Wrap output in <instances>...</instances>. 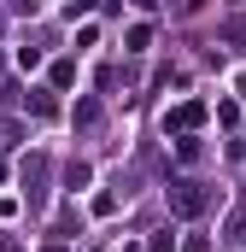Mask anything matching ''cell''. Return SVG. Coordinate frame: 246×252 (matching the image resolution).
Here are the masks:
<instances>
[{
	"label": "cell",
	"instance_id": "obj_5",
	"mask_svg": "<svg viewBox=\"0 0 246 252\" xmlns=\"http://www.w3.org/2000/svg\"><path fill=\"white\" fill-rule=\"evenodd\" d=\"M76 82V64H53V88H70Z\"/></svg>",
	"mask_w": 246,
	"mask_h": 252
},
{
	"label": "cell",
	"instance_id": "obj_1",
	"mask_svg": "<svg viewBox=\"0 0 246 252\" xmlns=\"http://www.w3.org/2000/svg\"><path fill=\"white\" fill-rule=\"evenodd\" d=\"M205 205H211V188H205V182H176V188H170V211H176V217H199Z\"/></svg>",
	"mask_w": 246,
	"mask_h": 252
},
{
	"label": "cell",
	"instance_id": "obj_2",
	"mask_svg": "<svg viewBox=\"0 0 246 252\" xmlns=\"http://www.w3.org/2000/svg\"><path fill=\"white\" fill-rule=\"evenodd\" d=\"M205 124V100H182L176 112H164V129H199Z\"/></svg>",
	"mask_w": 246,
	"mask_h": 252
},
{
	"label": "cell",
	"instance_id": "obj_4",
	"mask_svg": "<svg viewBox=\"0 0 246 252\" xmlns=\"http://www.w3.org/2000/svg\"><path fill=\"white\" fill-rule=\"evenodd\" d=\"M147 41H153V30H147V24H135V30H129V53H141Z\"/></svg>",
	"mask_w": 246,
	"mask_h": 252
},
{
	"label": "cell",
	"instance_id": "obj_6",
	"mask_svg": "<svg viewBox=\"0 0 246 252\" xmlns=\"http://www.w3.org/2000/svg\"><path fill=\"white\" fill-rule=\"evenodd\" d=\"M18 135H24V129H18V124H0V147H12Z\"/></svg>",
	"mask_w": 246,
	"mask_h": 252
},
{
	"label": "cell",
	"instance_id": "obj_7",
	"mask_svg": "<svg viewBox=\"0 0 246 252\" xmlns=\"http://www.w3.org/2000/svg\"><path fill=\"white\" fill-rule=\"evenodd\" d=\"M153 252H176V241H170V229H164V235H153Z\"/></svg>",
	"mask_w": 246,
	"mask_h": 252
},
{
	"label": "cell",
	"instance_id": "obj_3",
	"mask_svg": "<svg viewBox=\"0 0 246 252\" xmlns=\"http://www.w3.org/2000/svg\"><path fill=\"white\" fill-rule=\"evenodd\" d=\"M30 112H35V118H53L59 106H53V94H47V88H30Z\"/></svg>",
	"mask_w": 246,
	"mask_h": 252
},
{
	"label": "cell",
	"instance_id": "obj_8",
	"mask_svg": "<svg viewBox=\"0 0 246 252\" xmlns=\"http://www.w3.org/2000/svg\"><path fill=\"white\" fill-rule=\"evenodd\" d=\"M47 252H64V247H47Z\"/></svg>",
	"mask_w": 246,
	"mask_h": 252
}]
</instances>
